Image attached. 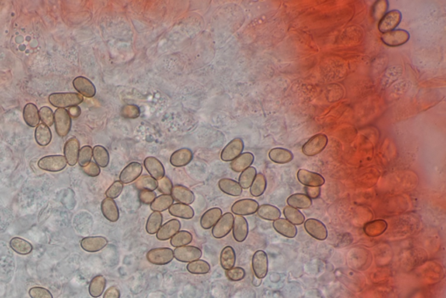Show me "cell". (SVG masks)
Here are the masks:
<instances>
[{"mask_svg": "<svg viewBox=\"0 0 446 298\" xmlns=\"http://www.w3.org/2000/svg\"><path fill=\"white\" fill-rule=\"evenodd\" d=\"M108 241L106 237H88L83 238L80 245L86 252H98L107 246Z\"/></svg>", "mask_w": 446, "mask_h": 298, "instance_id": "ffe728a7", "label": "cell"}, {"mask_svg": "<svg viewBox=\"0 0 446 298\" xmlns=\"http://www.w3.org/2000/svg\"><path fill=\"white\" fill-rule=\"evenodd\" d=\"M68 111L69 114H70V116L74 117V118H77L81 113V110H80V108L78 106L69 108V110Z\"/></svg>", "mask_w": 446, "mask_h": 298, "instance_id": "6125c7cd", "label": "cell"}, {"mask_svg": "<svg viewBox=\"0 0 446 298\" xmlns=\"http://www.w3.org/2000/svg\"><path fill=\"white\" fill-rule=\"evenodd\" d=\"M80 149V142L78 141V139L73 137L66 142L64 147V156L68 165L70 166L76 165Z\"/></svg>", "mask_w": 446, "mask_h": 298, "instance_id": "e0dca14e", "label": "cell"}, {"mask_svg": "<svg viewBox=\"0 0 446 298\" xmlns=\"http://www.w3.org/2000/svg\"><path fill=\"white\" fill-rule=\"evenodd\" d=\"M181 227L180 221L177 219H172L165 224L162 225L159 231L156 233V237L160 241H167L171 239L175 234L179 232Z\"/></svg>", "mask_w": 446, "mask_h": 298, "instance_id": "d6986e66", "label": "cell"}, {"mask_svg": "<svg viewBox=\"0 0 446 298\" xmlns=\"http://www.w3.org/2000/svg\"><path fill=\"white\" fill-rule=\"evenodd\" d=\"M389 8V1L380 0L376 1L373 7V17L376 20H380L387 13Z\"/></svg>", "mask_w": 446, "mask_h": 298, "instance_id": "681fc988", "label": "cell"}, {"mask_svg": "<svg viewBox=\"0 0 446 298\" xmlns=\"http://www.w3.org/2000/svg\"><path fill=\"white\" fill-rule=\"evenodd\" d=\"M244 149V142L241 138H236L223 148L220 158L223 161H232L241 155Z\"/></svg>", "mask_w": 446, "mask_h": 298, "instance_id": "7c38bea8", "label": "cell"}, {"mask_svg": "<svg viewBox=\"0 0 446 298\" xmlns=\"http://www.w3.org/2000/svg\"><path fill=\"white\" fill-rule=\"evenodd\" d=\"M92 157V148L90 146H84L83 148H80V153H79V158H78V162L80 164L81 168L86 167L91 162Z\"/></svg>", "mask_w": 446, "mask_h": 298, "instance_id": "f907efd6", "label": "cell"}, {"mask_svg": "<svg viewBox=\"0 0 446 298\" xmlns=\"http://www.w3.org/2000/svg\"><path fill=\"white\" fill-rule=\"evenodd\" d=\"M67 160L63 155H47L41 158L38 165L40 169L49 172H59L67 167Z\"/></svg>", "mask_w": 446, "mask_h": 298, "instance_id": "5b68a950", "label": "cell"}, {"mask_svg": "<svg viewBox=\"0 0 446 298\" xmlns=\"http://www.w3.org/2000/svg\"><path fill=\"white\" fill-rule=\"evenodd\" d=\"M402 20V13L398 10H391L379 20L378 30L383 34L393 31Z\"/></svg>", "mask_w": 446, "mask_h": 298, "instance_id": "8992f818", "label": "cell"}, {"mask_svg": "<svg viewBox=\"0 0 446 298\" xmlns=\"http://www.w3.org/2000/svg\"><path fill=\"white\" fill-rule=\"evenodd\" d=\"M259 208V204L257 201L252 199H242L237 201L233 204L231 211L235 215L244 216V215H251L257 212V209Z\"/></svg>", "mask_w": 446, "mask_h": 298, "instance_id": "4fadbf2b", "label": "cell"}, {"mask_svg": "<svg viewBox=\"0 0 446 298\" xmlns=\"http://www.w3.org/2000/svg\"><path fill=\"white\" fill-rule=\"evenodd\" d=\"M236 260V251L233 247L226 246L221 250L220 257V265L225 271H229L230 269L235 267Z\"/></svg>", "mask_w": 446, "mask_h": 298, "instance_id": "d6a6232c", "label": "cell"}, {"mask_svg": "<svg viewBox=\"0 0 446 298\" xmlns=\"http://www.w3.org/2000/svg\"><path fill=\"white\" fill-rule=\"evenodd\" d=\"M156 197V194L153 191L141 190L139 193V199L145 205H151Z\"/></svg>", "mask_w": 446, "mask_h": 298, "instance_id": "6f0895ef", "label": "cell"}, {"mask_svg": "<svg viewBox=\"0 0 446 298\" xmlns=\"http://www.w3.org/2000/svg\"><path fill=\"white\" fill-rule=\"evenodd\" d=\"M192 234L188 231L182 230L179 231L172 237L170 243L172 246L178 248V247L186 246L190 243H192Z\"/></svg>", "mask_w": 446, "mask_h": 298, "instance_id": "bcb514c9", "label": "cell"}, {"mask_svg": "<svg viewBox=\"0 0 446 298\" xmlns=\"http://www.w3.org/2000/svg\"><path fill=\"white\" fill-rule=\"evenodd\" d=\"M56 133L60 137H66L72 127V117L65 108H58L54 113Z\"/></svg>", "mask_w": 446, "mask_h": 298, "instance_id": "7a4b0ae2", "label": "cell"}, {"mask_svg": "<svg viewBox=\"0 0 446 298\" xmlns=\"http://www.w3.org/2000/svg\"><path fill=\"white\" fill-rule=\"evenodd\" d=\"M174 201L171 194H162L156 197L153 203H151L150 209L153 212H163L174 204Z\"/></svg>", "mask_w": 446, "mask_h": 298, "instance_id": "e575fe53", "label": "cell"}, {"mask_svg": "<svg viewBox=\"0 0 446 298\" xmlns=\"http://www.w3.org/2000/svg\"><path fill=\"white\" fill-rule=\"evenodd\" d=\"M74 87L80 95L86 98H92L96 94V87L94 84L87 78L79 76L74 80Z\"/></svg>", "mask_w": 446, "mask_h": 298, "instance_id": "2e32d148", "label": "cell"}, {"mask_svg": "<svg viewBox=\"0 0 446 298\" xmlns=\"http://www.w3.org/2000/svg\"><path fill=\"white\" fill-rule=\"evenodd\" d=\"M144 167L151 177L159 181L165 176V169L157 158L153 156L147 157L144 160Z\"/></svg>", "mask_w": 446, "mask_h": 298, "instance_id": "ac0fdd59", "label": "cell"}, {"mask_svg": "<svg viewBox=\"0 0 446 298\" xmlns=\"http://www.w3.org/2000/svg\"><path fill=\"white\" fill-rule=\"evenodd\" d=\"M174 258V251L169 248H156L147 254V261L154 265L168 264Z\"/></svg>", "mask_w": 446, "mask_h": 298, "instance_id": "277c9868", "label": "cell"}, {"mask_svg": "<svg viewBox=\"0 0 446 298\" xmlns=\"http://www.w3.org/2000/svg\"><path fill=\"white\" fill-rule=\"evenodd\" d=\"M254 154H251L249 152L243 153L241 155H239L236 159L231 161L230 168L235 172H243L245 169H247L249 167H251V165L254 162Z\"/></svg>", "mask_w": 446, "mask_h": 298, "instance_id": "484cf974", "label": "cell"}, {"mask_svg": "<svg viewBox=\"0 0 446 298\" xmlns=\"http://www.w3.org/2000/svg\"><path fill=\"white\" fill-rule=\"evenodd\" d=\"M121 116L129 120H135L141 115V109L134 104H125L123 106L120 111Z\"/></svg>", "mask_w": 446, "mask_h": 298, "instance_id": "c3c4849f", "label": "cell"}, {"mask_svg": "<svg viewBox=\"0 0 446 298\" xmlns=\"http://www.w3.org/2000/svg\"><path fill=\"white\" fill-rule=\"evenodd\" d=\"M92 157L94 159V162L100 168H107L110 161L108 151L107 150V148L101 145L95 146L94 148H92Z\"/></svg>", "mask_w": 446, "mask_h": 298, "instance_id": "74e56055", "label": "cell"}, {"mask_svg": "<svg viewBox=\"0 0 446 298\" xmlns=\"http://www.w3.org/2000/svg\"><path fill=\"white\" fill-rule=\"evenodd\" d=\"M246 276V272L241 267H234L229 271H226V277L228 279L232 282H239L242 281Z\"/></svg>", "mask_w": 446, "mask_h": 298, "instance_id": "f5cc1de1", "label": "cell"}, {"mask_svg": "<svg viewBox=\"0 0 446 298\" xmlns=\"http://www.w3.org/2000/svg\"><path fill=\"white\" fill-rule=\"evenodd\" d=\"M103 298H120V291L116 286H112L106 290Z\"/></svg>", "mask_w": 446, "mask_h": 298, "instance_id": "91938a15", "label": "cell"}, {"mask_svg": "<svg viewBox=\"0 0 446 298\" xmlns=\"http://www.w3.org/2000/svg\"><path fill=\"white\" fill-rule=\"evenodd\" d=\"M163 216L162 213L153 212L147 219L146 230L149 235H154L159 231L162 226Z\"/></svg>", "mask_w": 446, "mask_h": 298, "instance_id": "7bdbcfd3", "label": "cell"}, {"mask_svg": "<svg viewBox=\"0 0 446 298\" xmlns=\"http://www.w3.org/2000/svg\"><path fill=\"white\" fill-rule=\"evenodd\" d=\"M101 212L105 216V218L111 221L116 222L119 218V208L117 206L116 203L113 199L106 198L101 203Z\"/></svg>", "mask_w": 446, "mask_h": 298, "instance_id": "cb8c5ba5", "label": "cell"}, {"mask_svg": "<svg viewBox=\"0 0 446 298\" xmlns=\"http://www.w3.org/2000/svg\"><path fill=\"white\" fill-rule=\"evenodd\" d=\"M171 195L178 203L190 205L195 202V194L189 188L182 185H175L172 189Z\"/></svg>", "mask_w": 446, "mask_h": 298, "instance_id": "7402d4cb", "label": "cell"}, {"mask_svg": "<svg viewBox=\"0 0 446 298\" xmlns=\"http://www.w3.org/2000/svg\"><path fill=\"white\" fill-rule=\"evenodd\" d=\"M328 137L324 134H317L312 136L303 146V153L307 156H314L320 154L326 148Z\"/></svg>", "mask_w": 446, "mask_h": 298, "instance_id": "3957f363", "label": "cell"}, {"mask_svg": "<svg viewBox=\"0 0 446 298\" xmlns=\"http://www.w3.org/2000/svg\"><path fill=\"white\" fill-rule=\"evenodd\" d=\"M269 156L270 160L278 164H286L291 162L294 159L291 151L281 148H273L269 152Z\"/></svg>", "mask_w": 446, "mask_h": 298, "instance_id": "1f68e13d", "label": "cell"}, {"mask_svg": "<svg viewBox=\"0 0 446 298\" xmlns=\"http://www.w3.org/2000/svg\"><path fill=\"white\" fill-rule=\"evenodd\" d=\"M248 234V223L243 216L236 215L233 224V237L238 243L246 240Z\"/></svg>", "mask_w": 446, "mask_h": 298, "instance_id": "44dd1931", "label": "cell"}, {"mask_svg": "<svg viewBox=\"0 0 446 298\" xmlns=\"http://www.w3.org/2000/svg\"><path fill=\"white\" fill-rule=\"evenodd\" d=\"M383 42L391 47L403 46L409 40V34L403 29H397L384 34L381 37Z\"/></svg>", "mask_w": 446, "mask_h": 298, "instance_id": "9c48e42d", "label": "cell"}, {"mask_svg": "<svg viewBox=\"0 0 446 298\" xmlns=\"http://www.w3.org/2000/svg\"><path fill=\"white\" fill-rule=\"evenodd\" d=\"M82 170L83 172L90 177H96L101 174V168L93 161H91L86 167H83Z\"/></svg>", "mask_w": 446, "mask_h": 298, "instance_id": "680465c9", "label": "cell"}, {"mask_svg": "<svg viewBox=\"0 0 446 298\" xmlns=\"http://www.w3.org/2000/svg\"><path fill=\"white\" fill-rule=\"evenodd\" d=\"M193 157L194 154L189 148H180L172 154L170 163L176 168H182L188 165L192 161Z\"/></svg>", "mask_w": 446, "mask_h": 298, "instance_id": "603a6c76", "label": "cell"}, {"mask_svg": "<svg viewBox=\"0 0 446 298\" xmlns=\"http://www.w3.org/2000/svg\"><path fill=\"white\" fill-rule=\"evenodd\" d=\"M297 178L300 183L305 187H321L325 183V180L321 175L306 169H300L297 173Z\"/></svg>", "mask_w": 446, "mask_h": 298, "instance_id": "5bb4252c", "label": "cell"}, {"mask_svg": "<svg viewBox=\"0 0 446 298\" xmlns=\"http://www.w3.org/2000/svg\"><path fill=\"white\" fill-rule=\"evenodd\" d=\"M23 118L25 123L31 127L38 126L40 124V114L37 107L34 103H28L25 105L23 111Z\"/></svg>", "mask_w": 446, "mask_h": 298, "instance_id": "f546056e", "label": "cell"}, {"mask_svg": "<svg viewBox=\"0 0 446 298\" xmlns=\"http://www.w3.org/2000/svg\"><path fill=\"white\" fill-rule=\"evenodd\" d=\"M257 175V169H254V167H249L242 172L239 177V184L242 187V189H248L250 188Z\"/></svg>", "mask_w": 446, "mask_h": 298, "instance_id": "f6af8a7d", "label": "cell"}, {"mask_svg": "<svg viewBox=\"0 0 446 298\" xmlns=\"http://www.w3.org/2000/svg\"><path fill=\"white\" fill-rule=\"evenodd\" d=\"M186 270L191 274L195 275H204L210 271V265L204 260H196L189 262L186 266Z\"/></svg>", "mask_w": 446, "mask_h": 298, "instance_id": "7dc6e473", "label": "cell"}, {"mask_svg": "<svg viewBox=\"0 0 446 298\" xmlns=\"http://www.w3.org/2000/svg\"><path fill=\"white\" fill-rule=\"evenodd\" d=\"M233 224H234V215L232 213H225L221 215L220 220L217 221L216 224L214 225L212 229L213 237L217 239H220L223 237H227L230 231L232 230Z\"/></svg>", "mask_w": 446, "mask_h": 298, "instance_id": "ba28073f", "label": "cell"}, {"mask_svg": "<svg viewBox=\"0 0 446 298\" xmlns=\"http://www.w3.org/2000/svg\"><path fill=\"white\" fill-rule=\"evenodd\" d=\"M388 227V224L385 220L378 219L367 222L364 226V232L368 237H376L385 233Z\"/></svg>", "mask_w": 446, "mask_h": 298, "instance_id": "4316f807", "label": "cell"}, {"mask_svg": "<svg viewBox=\"0 0 446 298\" xmlns=\"http://www.w3.org/2000/svg\"><path fill=\"white\" fill-rule=\"evenodd\" d=\"M31 298H53L52 293L43 287H34L29 290Z\"/></svg>", "mask_w": 446, "mask_h": 298, "instance_id": "9f6ffc18", "label": "cell"}, {"mask_svg": "<svg viewBox=\"0 0 446 298\" xmlns=\"http://www.w3.org/2000/svg\"><path fill=\"white\" fill-rule=\"evenodd\" d=\"M273 227L276 232L288 238H294L297 234V228L295 225L284 218H279L273 222Z\"/></svg>", "mask_w": 446, "mask_h": 298, "instance_id": "d4e9b609", "label": "cell"}, {"mask_svg": "<svg viewBox=\"0 0 446 298\" xmlns=\"http://www.w3.org/2000/svg\"><path fill=\"white\" fill-rule=\"evenodd\" d=\"M201 249L195 246H182L175 248L174 250V258L181 262H192L202 257Z\"/></svg>", "mask_w": 446, "mask_h": 298, "instance_id": "52a82bcc", "label": "cell"}, {"mask_svg": "<svg viewBox=\"0 0 446 298\" xmlns=\"http://www.w3.org/2000/svg\"><path fill=\"white\" fill-rule=\"evenodd\" d=\"M267 180L265 175L259 173L257 174L254 182L250 187V194L254 197H259L264 194L266 190Z\"/></svg>", "mask_w": 446, "mask_h": 298, "instance_id": "60d3db41", "label": "cell"}, {"mask_svg": "<svg viewBox=\"0 0 446 298\" xmlns=\"http://www.w3.org/2000/svg\"><path fill=\"white\" fill-rule=\"evenodd\" d=\"M257 214L261 218L267 221H275L281 216L280 209L270 204H263L262 206H259L257 209Z\"/></svg>", "mask_w": 446, "mask_h": 298, "instance_id": "8d00e7d4", "label": "cell"}, {"mask_svg": "<svg viewBox=\"0 0 446 298\" xmlns=\"http://www.w3.org/2000/svg\"><path fill=\"white\" fill-rule=\"evenodd\" d=\"M10 246L14 252L19 255H25L33 251V245L28 241L22 239L20 237H14L10 242Z\"/></svg>", "mask_w": 446, "mask_h": 298, "instance_id": "ab89813d", "label": "cell"}, {"mask_svg": "<svg viewBox=\"0 0 446 298\" xmlns=\"http://www.w3.org/2000/svg\"><path fill=\"white\" fill-rule=\"evenodd\" d=\"M288 205L297 209H309L312 205V200L307 194H295L288 198Z\"/></svg>", "mask_w": 446, "mask_h": 298, "instance_id": "d590c367", "label": "cell"}, {"mask_svg": "<svg viewBox=\"0 0 446 298\" xmlns=\"http://www.w3.org/2000/svg\"><path fill=\"white\" fill-rule=\"evenodd\" d=\"M135 187L138 190L154 191L157 189V181L148 175H141L135 181Z\"/></svg>", "mask_w": 446, "mask_h": 298, "instance_id": "b9f144b4", "label": "cell"}, {"mask_svg": "<svg viewBox=\"0 0 446 298\" xmlns=\"http://www.w3.org/2000/svg\"><path fill=\"white\" fill-rule=\"evenodd\" d=\"M123 188H124V186H123L122 182L116 181V182H113V184L111 185L108 189L106 191V195H107V198H110L113 200L116 199L121 194Z\"/></svg>", "mask_w": 446, "mask_h": 298, "instance_id": "db71d44e", "label": "cell"}, {"mask_svg": "<svg viewBox=\"0 0 446 298\" xmlns=\"http://www.w3.org/2000/svg\"><path fill=\"white\" fill-rule=\"evenodd\" d=\"M35 140L38 144L42 147L49 144L52 141V132L50 130L49 126H46L44 123L39 124L37 128L35 130Z\"/></svg>", "mask_w": 446, "mask_h": 298, "instance_id": "f35d334b", "label": "cell"}, {"mask_svg": "<svg viewBox=\"0 0 446 298\" xmlns=\"http://www.w3.org/2000/svg\"><path fill=\"white\" fill-rule=\"evenodd\" d=\"M283 214L286 217V220L291 222L294 225H301L304 223L305 216L299 209H295L291 206H287L283 210Z\"/></svg>", "mask_w": 446, "mask_h": 298, "instance_id": "ee69618b", "label": "cell"}, {"mask_svg": "<svg viewBox=\"0 0 446 298\" xmlns=\"http://www.w3.org/2000/svg\"><path fill=\"white\" fill-rule=\"evenodd\" d=\"M168 209H169L170 215L178 217V218L189 220V219H192L195 215V211L192 209V207L186 205V204H182V203L173 204Z\"/></svg>", "mask_w": 446, "mask_h": 298, "instance_id": "4dcf8cb0", "label": "cell"}, {"mask_svg": "<svg viewBox=\"0 0 446 298\" xmlns=\"http://www.w3.org/2000/svg\"><path fill=\"white\" fill-rule=\"evenodd\" d=\"M107 285V280L103 276L99 275L93 277L89 284V294L93 298H98L104 293Z\"/></svg>", "mask_w": 446, "mask_h": 298, "instance_id": "836d02e7", "label": "cell"}, {"mask_svg": "<svg viewBox=\"0 0 446 298\" xmlns=\"http://www.w3.org/2000/svg\"><path fill=\"white\" fill-rule=\"evenodd\" d=\"M221 215H222V211L219 208L208 209L201 218V226L204 229H210L211 227H214V225L216 224L217 221L220 220Z\"/></svg>", "mask_w": 446, "mask_h": 298, "instance_id": "f1b7e54d", "label": "cell"}, {"mask_svg": "<svg viewBox=\"0 0 446 298\" xmlns=\"http://www.w3.org/2000/svg\"><path fill=\"white\" fill-rule=\"evenodd\" d=\"M252 268L257 278L263 279L266 277L269 271V260L263 250H258L254 253L252 258Z\"/></svg>", "mask_w": 446, "mask_h": 298, "instance_id": "8fae6325", "label": "cell"}, {"mask_svg": "<svg viewBox=\"0 0 446 298\" xmlns=\"http://www.w3.org/2000/svg\"><path fill=\"white\" fill-rule=\"evenodd\" d=\"M142 173V166L141 163L131 162L123 169L119 175V182L123 184H129L136 181Z\"/></svg>", "mask_w": 446, "mask_h": 298, "instance_id": "9a60e30c", "label": "cell"}, {"mask_svg": "<svg viewBox=\"0 0 446 298\" xmlns=\"http://www.w3.org/2000/svg\"><path fill=\"white\" fill-rule=\"evenodd\" d=\"M304 228L309 236L319 241L327 239L328 230L326 226L317 219L309 218L304 221Z\"/></svg>", "mask_w": 446, "mask_h": 298, "instance_id": "30bf717a", "label": "cell"}, {"mask_svg": "<svg viewBox=\"0 0 446 298\" xmlns=\"http://www.w3.org/2000/svg\"><path fill=\"white\" fill-rule=\"evenodd\" d=\"M84 101L82 95L76 92H55L49 95V102L58 108H72L79 106Z\"/></svg>", "mask_w": 446, "mask_h": 298, "instance_id": "6da1fadb", "label": "cell"}, {"mask_svg": "<svg viewBox=\"0 0 446 298\" xmlns=\"http://www.w3.org/2000/svg\"><path fill=\"white\" fill-rule=\"evenodd\" d=\"M306 193L310 199H316L321 194L320 187H306Z\"/></svg>", "mask_w": 446, "mask_h": 298, "instance_id": "94428289", "label": "cell"}, {"mask_svg": "<svg viewBox=\"0 0 446 298\" xmlns=\"http://www.w3.org/2000/svg\"><path fill=\"white\" fill-rule=\"evenodd\" d=\"M173 187L174 186L171 180L168 176H164L163 178L157 181V188L162 194H171Z\"/></svg>", "mask_w": 446, "mask_h": 298, "instance_id": "11a10c76", "label": "cell"}, {"mask_svg": "<svg viewBox=\"0 0 446 298\" xmlns=\"http://www.w3.org/2000/svg\"><path fill=\"white\" fill-rule=\"evenodd\" d=\"M40 119L42 120V123L47 126H52L54 123V114L51 108L48 107H43L39 111Z\"/></svg>", "mask_w": 446, "mask_h": 298, "instance_id": "816d5d0a", "label": "cell"}, {"mask_svg": "<svg viewBox=\"0 0 446 298\" xmlns=\"http://www.w3.org/2000/svg\"><path fill=\"white\" fill-rule=\"evenodd\" d=\"M218 186L223 193L231 196H240L242 194V188L239 182L229 178L220 179Z\"/></svg>", "mask_w": 446, "mask_h": 298, "instance_id": "83f0119b", "label": "cell"}]
</instances>
